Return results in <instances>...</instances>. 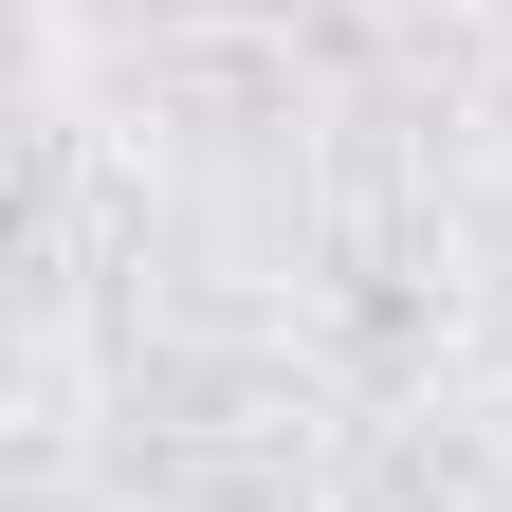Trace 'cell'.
<instances>
[]
</instances>
